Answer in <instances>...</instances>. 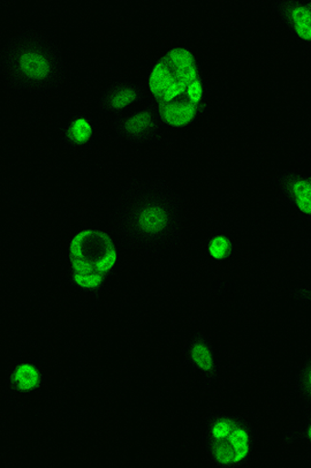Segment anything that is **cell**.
<instances>
[{
    "instance_id": "1",
    "label": "cell",
    "mask_w": 311,
    "mask_h": 468,
    "mask_svg": "<svg viewBox=\"0 0 311 468\" xmlns=\"http://www.w3.org/2000/svg\"><path fill=\"white\" fill-rule=\"evenodd\" d=\"M184 201L163 179H136L117 196L109 230L129 250L161 255L183 237Z\"/></svg>"
},
{
    "instance_id": "2",
    "label": "cell",
    "mask_w": 311,
    "mask_h": 468,
    "mask_svg": "<svg viewBox=\"0 0 311 468\" xmlns=\"http://www.w3.org/2000/svg\"><path fill=\"white\" fill-rule=\"evenodd\" d=\"M147 90L165 128L185 130L209 109V86L192 48L181 45L163 52L148 73Z\"/></svg>"
},
{
    "instance_id": "3",
    "label": "cell",
    "mask_w": 311,
    "mask_h": 468,
    "mask_svg": "<svg viewBox=\"0 0 311 468\" xmlns=\"http://www.w3.org/2000/svg\"><path fill=\"white\" fill-rule=\"evenodd\" d=\"M0 74L14 90L41 94L64 84L67 64L62 50L47 34L26 28L5 42L0 52Z\"/></svg>"
},
{
    "instance_id": "4",
    "label": "cell",
    "mask_w": 311,
    "mask_h": 468,
    "mask_svg": "<svg viewBox=\"0 0 311 468\" xmlns=\"http://www.w3.org/2000/svg\"><path fill=\"white\" fill-rule=\"evenodd\" d=\"M110 230L83 228L67 239V273L73 288L90 297L100 296L119 267L120 254Z\"/></svg>"
},
{
    "instance_id": "5",
    "label": "cell",
    "mask_w": 311,
    "mask_h": 468,
    "mask_svg": "<svg viewBox=\"0 0 311 468\" xmlns=\"http://www.w3.org/2000/svg\"><path fill=\"white\" fill-rule=\"evenodd\" d=\"M254 427L244 415L217 411L208 414L204 447L214 468L246 465L254 450Z\"/></svg>"
},
{
    "instance_id": "6",
    "label": "cell",
    "mask_w": 311,
    "mask_h": 468,
    "mask_svg": "<svg viewBox=\"0 0 311 468\" xmlns=\"http://www.w3.org/2000/svg\"><path fill=\"white\" fill-rule=\"evenodd\" d=\"M164 125L153 103L126 112L113 120L112 130L121 142L134 146L153 144L161 139Z\"/></svg>"
},
{
    "instance_id": "7",
    "label": "cell",
    "mask_w": 311,
    "mask_h": 468,
    "mask_svg": "<svg viewBox=\"0 0 311 468\" xmlns=\"http://www.w3.org/2000/svg\"><path fill=\"white\" fill-rule=\"evenodd\" d=\"M147 93V87L141 82L121 79L109 82L98 97V109L103 114L118 118L126 114L129 109L140 103Z\"/></svg>"
},
{
    "instance_id": "8",
    "label": "cell",
    "mask_w": 311,
    "mask_h": 468,
    "mask_svg": "<svg viewBox=\"0 0 311 468\" xmlns=\"http://www.w3.org/2000/svg\"><path fill=\"white\" fill-rule=\"evenodd\" d=\"M275 184L287 205L311 222V173L285 169L275 177Z\"/></svg>"
},
{
    "instance_id": "9",
    "label": "cell",
    "mask_w": 311,
    "mask_h": 468,
    "mask_svg": "<svg viewBox=\"0 0 311 468\" xmlns=\"http://www.w3.org/2000/svg\"><path fill=\"white\" fill-rule=\"evenodd\" d=\"M185 359L189 367L202 375L208 387L219 378V362L213 343L203 331H195L186 345Z\"/></svg>"
},
{
    "instance_id": "10",
    "label": "cell",
    "mask_w": 311,
    "mask_h": 468,
    "mask_svg": "<svg viewBox=\"0 0 311 468\" xmlns=\"http://www.w3.org/2000/svg\"><path fill=\"white\" fill-rule=\"evenodd\" d=\"M271 7L295 39L311 47V2L287 0L272 3Z\"/></svg>"
},
{
    "instance_id": "11",
    "label": "cell",
    "mask_w": 311,
    "mask_h": 468,
    "mask_svg": "<svg viewBox=\"0 0 311 468\" xmlns=\"http://www.w3.org/2000/svg\"><path fill=\"white\" fill-rule=\"evenodd\" d=\"M5 388L13 396H29L41 391L45 384L42 367L33 361L14 365L5 376Z\"/></svg>"
},
{
    "instance_id": "12",
    "label": "cell",
    "mask_w": 311,
    "mask_h": 468,
    "mask_svg": "<svg viewBox=\"0 0 311 468\" xmlns=\"http://www.w3.org/2000/svg\"><path fill=\"white\" fill-rule=\"evenodd\" d=\"M65 144L73 150L87 149L97 139V125L92 117L85 112H76L63 128Z\"/></svg>"
},
{
    "instance_id": "13",
    "label": "cell",
    "mask_w": 311,
    "mask_h": 468,
    "mask_svg": "<svg viewBox=\"0 0 311 468\" xmlns=\"http://www.w3.org/2000/svg\"><path fill=\"white\" fill-rule=\"evenodd\" d=\"M204 252L211 262L223 264L231 262L234 259L237 248L230 234L214 232L206 240Z\"/></svg>"
},
{
    "instance_id": "14",
    "label": "cell",
    "mask_w": 311,
    "mask_h": 468,
    "mask_svg": "<svg viewBox=\"0 0 311 468\" xmlns=\"http://www.w3.org/2000/svg\"><path fill=\"white\" fill-rule=\"evenodd\" d=\"M294 385L303 401L311 407V354L295 372Z\"/></svg>"
},
{
    "instance_id": "15",
    "label": "cell",
    "mask_w": 311,
    "mask_h": 468,
    "mask_svg": "<svg viewBox=\"0 0 311 468\" xmlns=\"http://www.w3.org/2000/svg\"><path fill=\"white\" fill-rule=\"evenodd\" d=\"M285 441L288 444L303 442L307 445V450L311 449V414L308 415L305 426L285 435Z\"/></svg>"
},
{
    "instance_id": "16",
    "label": "cell",
    "mask_w": 311,
    "mask_h": 468,
    "mask_svg": "<svg viewBox=\"0 0 311 468\" xmlns=\"http://www.w3.org/2000/svg\"><path fill=\"white\" fill-rule=\"evenodd\" d=\"M288 293L295 301L305 302L311 305V289L305 288V286H295Z\"/></svg>"
},
{
    "instance_id": "17",
    "label": "cell",
    "mask_w": 311,
    "mask_h": 468,
    "mask_svg": "<svg viewBox=\"0 0 311 468\" xmlns=\"http://www.w3.org/2000/svg\"><path fill=\"white\" fill-rule=\"evenodd\" d=\"M306 463L307 465L311 466V449L307 450V455H306Z\"/></svg>"
}]
</instances>
